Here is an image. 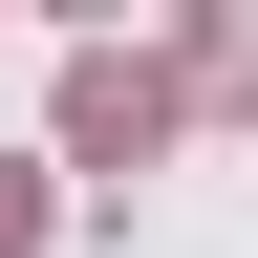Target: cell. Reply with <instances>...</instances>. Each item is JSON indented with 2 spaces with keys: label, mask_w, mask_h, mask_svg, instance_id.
I'll use <instances>...</instances> for the list:
<instances>
[{
  "label": "cell",
  "mask_w": 258,
  "mask_h": 258,
  "mask_svg": "<svg viewBox=\"0 0 258 258\" xmlns=\"http://www.w3.org/2000/svg\"><path fill=\"white\" fill-rule=\"evenodd\" d=\"M22 237H43V194H22V172H0V258H22Z\"/></svg>",
  "instance_id": "3957f363"
},
{
  "label": "cell",
  "mask_w": 258,
  "mask_h": 258,
  "mask_svg": "<svg viewBox=\"0 0 258 258\" xmlns=\"http://www.w3.org/2000/svg\"><path fill=\"white\" fill-rule=\"evenodd\" d=\"M194 86H215V108H258V22H215V64H194Z\"/></svg>",
  "instance_id": "7a4b0ae2"
},
{
  "label": "cell",
  "mask_w": 258,
  "mask_h": 258,
  "mask_svg": "<svg viewBox=\"0 0 258 258\" xmlns=\"http://www.w3.org/2000/svg\"><path fill=\"white\" fill-rule=\"evenodd\" d=\"M172 108H194L172 64H129V43H86V64H64V172H151V151H172Z\"/></svg>",
  "instance_id": "6da1fadb"
}]
</instances>
